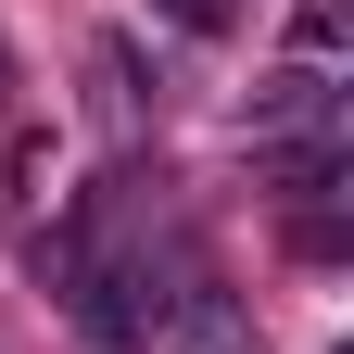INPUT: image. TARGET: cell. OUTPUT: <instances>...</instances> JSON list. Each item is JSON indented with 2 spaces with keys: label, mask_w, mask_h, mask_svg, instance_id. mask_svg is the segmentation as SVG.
<instances>
[{
  "label": "cell",
  "mask_w": 354,
  "mask_h": 354,
  "mask_svg": "<svg viewBox=\"0 0 354 354\" xmlns=\"http://www.w3.org/2000/svg\"><path fill=\"white\" fill-rule=\"evenodd\" d=\"M279 127H329V76L317 64H291V76L253 88V140H279Z\"/></svg>",
  "instance_id": "2"
},
{
  "label": "cell",
  "mask_w": 354,
  "mask_h": 354,
  "mask_svg": "<svg viewBox=\"0 0 354 354\" xmlns=\"http://www.w3.org/2000/svg\"><path fill=\"white\" fill-rule=\"evenodd\" d=\"M291 253H304V266H342V253H354V228H342L329 203H304V215H291Z\"/></svg>",
  "instance_id": "3"
},
{
  "label": "cell",
  "mask_w": 354,
  "mask_h": 354,
  "mask_svg": "<svg viewBox=\"0 0 354 354\" xmlns=\"http://www.w3.org/2000/svg\"><path fill=\"white\" fill-rule=\"evenodd\" d=\"M102 76H114V114H140V102H152V64H140V38H102Z\"/></svg>",
  "instance_id": "5"
},
{
  "label": "cell",
  "mask_w": 354,
  "mask_h": 354,
  "mask_svg": "<svg viewBox=\"0 0 354 354\" xmlns=\"http://www.w3.org/2000/svg\"><path fill=\"white\" fill-rule=\"evenodd\" d=\"M64 304H76V329L102 342V354H140V342L177 329V291H165L152 253H88L76 279H64Z\"/></svg>",
  "instance_id": "1"
},
{
  "label": "cell",
  "mask_w": 354,
  "mask_h": 354,
  "mask_svg": "<svg viewBox=\"0 0 354 354\" xmlns=\"http://www.w3.org/2000/svg\"><path fill=\"white\" fill-rule=\"evenodd\" d=\"M291 51L329 76V51H342V0H304V13H291Z\"/></svg>",
  "instance_id": "4"
},
{
  "label": "cell",
  "mask_w": 354,
  "mask_h": 354,
  "mask_svg": "<svg viewBox=\"0 0 354 354\" xmlns=\"http://www.w3.org/2000/svg\"><path fill=\"white\" fill-rule=\"evenodd\" d=\"M0 88H13V64H0Z\"/></svg>",
  "instance_id": "7"
},
{
  "label": "cell",
  "mask_w": 354,
  "mask_h": 354,
  "mask_svg": "<svg viewBox=\"0 0 354 354\" xmlns=\"http://www.w3.org/2000/svg\"><path fill=\"white\" fill-rule=\"evenodd\" d=\"M152 13H165L177 38H228V13H241V0H152Z\"/></svg>",
  "instance_id": "6"
}]
</instances>
